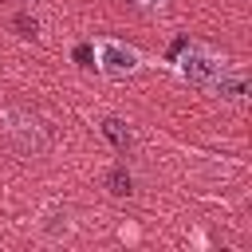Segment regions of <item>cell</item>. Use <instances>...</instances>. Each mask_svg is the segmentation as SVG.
<instances>
[{
  "label": "cell",
  "instance_id": "6da1fadb",
  "mask_svg": "<svg viewBox=\"0 0 252 252\" xmlns=\"http://www.w3.org/2000/svg\"><path fill=\"white\" fill-rule=\"evenodd\" d=\"M169 67H173V75H177L181 83H189V87H197V91H209V87H213V79H217V75L228 67V59H224L220 51L205 47V43L177 39Z\"/></svg>",
  "mask_w": 252,
  "mask_h": 252
},
{
  "label": "cell",
  "instance_id": "7a4b0ae2",
  "mask_svg": "<svg viewBox=\"0 0 252 252\" xmlns=\"http://www.w3.org/2000/svg\"><path fill=\"white\" fill-rule=\"evenodd\" d=\"M91 67H94L102 79H110V83H126V79H134V75L146 67V55H142L134 43H126V39L98 35V39L91 43Z\"/></svg>",
  "mask_w": 252,
  "mask_h": 252
},
{
  "label": "cell",
  "instance_id": "3957f363",
  "mask_svg": "<svg viewBox=\"0 0 252 252\" xmlns=\"http://www.w3.org/2000/svg\"><path fill=\"white\" fill-rule=\"evenodd\" d=\"M0 130L8 134V142L20 150V154H43L47 150V134H43V126H39V118H32V114H24V110H4L0 114Z\"/></svg>",
  "mask_w": 252,
  "mask_h": 252
},
{
  "label": "cell",
  "instance_id": "277c9868",
  "mask_svg": "<svg viewBox=\"0 0 252 252\" xmlns=\"http://www.w3.org/2000/svg\"><path fill=\"white\" fill-rule=\"evenodd\" d=\"M205 94H213V98H220V102H244V98H248V75L228 63V67L213 79V87H209Z\"/></svg>",
  "mask_w": 252,
  "mask_h": 252
},
{
  "label": "cell",
  "instance_id": "5b68a950",
  "mask_svg": "<svg viewBox=\"0 0 252 252\" xmlns=\"http://www.w3.org/2000/svg\"><path fill=\"white\" fill-rule=\"evenodd\" d=\"M35 232H39V236H51V240L67 236V232H71V209L47 205V209L39 213V220H35Z\"/></svg>",
  "mask_w": 252,
  "mask_h": 252
},
{
  "label": "cell",
  "instance_id": "8992f818",
  "mask_svg": "<svg viewBox=\"0 0 252 252\" xmlns=\"http://www.w3.org/2000/svg\"><path fill=\"white\" fill-rule=\"evenodd\" d=\"M98 130H102V138H106V142L114 146V154H118V158H126V154L134 150V130H130V122H122V118L106 114Z\"/></svg>",
  "mask_w": 252,
  "mask_h": 252
},
{
  "label": "cell",
  "instance_id": "52a82bcc",
  "mask_svg": "<svg viewBox=\"0 0 252 252\" xmlns=\"http://www.w3.org/2000/svg\"><path fill=\"white\" fill-rule=\"evenodd\" d=\"M130 173H126V165H114V169H106V189H110V197H130Z\"/></svg>",
  "mask_w": 252,
  "mask_h": 252
},
{
  "label": "cell",
  "instance_id": "ba28073f",
  "mask_svg": "<svg viewBox=\"0 0 252 252\" xmlns=\"http://www.w3.org/2000/svg\"><path fill=\"white\" fill-rule=\"evenodd\" d=\"M134 4H138V8H146V12H158L165 0H134Z\"/></svg>",
  "mask_w": 252,
  "mask_h": 252
},
{
  "label": "cell",
  "instance_id": "9c48e42d",
  "mask_svg": "<svg viewBox=\"0 0 252 252\" xmlns=\"http://www.w3.org/2000/svg\"><path fill=\"white\" fill-rule=\"evenodd\" d=\"M75 55H79V63H83V67H91V47H79Z\"/></svg>",
  "mask_w": 252,
  "mask_h": 252
}]
</instances>
